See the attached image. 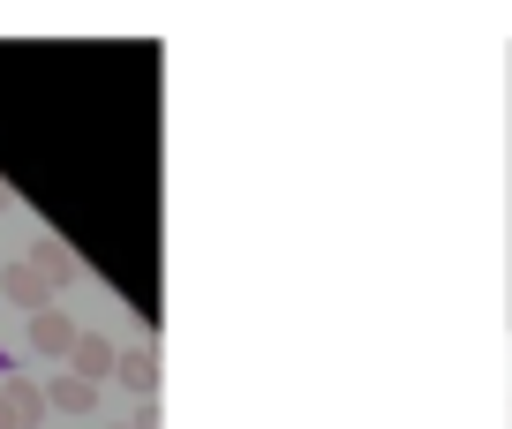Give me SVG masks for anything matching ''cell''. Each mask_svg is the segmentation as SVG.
<instances>
[{
  "instance_id": "10",
  "label": "cell",
  "mask_w": 512,
  "mask_h": 429,
  "mask_svg": "<svg viewBox=\"0 0 512 429\" xmlns=\"http://www.w3.org/2000/svg\"><path fill=\"white\" fill-rule=\"evenodd\" d=\"M113 429H128V422H113Z\"/></svg>"
},
{
  "instance_id": "7",
  "label": "cell",
  "mask_w": 512,
  "mask_h": 429,
  "mask_svg": "<svg viewBox=\"0 0 512 429\" xmlns=\"http://www.w3.org/2000/svg\"><path fill=\"white\" fill-rule=\"evenodd\" d=\"M128 429H159V407H151V399H136V422Z\"/></svg>"
},
{
  "instance_id": "1",
  "label": "cell",
  "mask_w": 512,
  "mask_h": 429,
  "mask_svg": "<svg viewBox=\"0 0 512 429\" xmlns=\"http://www.w3.org/2000/svg\"><path fill=\"white\" fill-rule=\"evenodd\" d=\"M0 302H16L23 317H38V309H53V286H46V279H38V271L16 256V264L0 271Z\"/></svg>"
},
{
  "instance_id": "5",
  "label": "cell",
  "mask_w": 512,
  "mask_h": 429,
  "mask_svg": "<svg viewBox=\"0 0 512 429\" xmlns=\"http://www.w3.org/2000/svg\"><path fill=\"white\" fill-rule=\"evenodd\" d=\"M23 264H31V271H38V279H46V286H53V294H61V286H76V256H68V249H61V241H38V249H31V256H23Z\"/></svg>"
},
{
  "instance_id": "9",
  "label": "cell",
  "mask_w": 512,
  "mask_h": 429,
  "mask_svg": "<svg viewBox=\"0 0 512 429\" xmlns=\"http://www.w3.org/2000/svg\"><path fill=\"white\" fill-rule=\"evenodd\" d=\"M0 211H8V181H0Z\"/></svg>"
},
{
  "instance_id": "4",
  "label": "cell",
  "mask_w": 512,
  "mask_h": 429,
  "mask_svg": "<svg viewBox=\"0 0 512 429\" xmlns=\"http://www.w3.org/2000/svg\"><path fill=\"white\" fill-rule=\"evenodd\" d=\"M31 347L53 354V362H68V347H76V324H68L61 309H38V317H31Z\"/></svg>"
},
{
  "instance_id": "8",
  "label": "cell",
  "mask_w": 512,
  "mask_h": 429,
  "mask_svg": "<svg viewBox=\"0 0 512 429\" xmlns=\"http://www.w3.org/2000/svg\"><path fill=\"white\" fill-rule=\"evenodd\" d=\"M0 429H23V422H16V407H8V392H0Z\"/></svg>"
},
{
  "instance_id": "6",
  "label": "cell",
  "mask_w": 512,
  "mask_h": 429,
  "mask_svg": "<svg viewBox=\"0 0 512 429\" xmlns=\"http://www.w3.org/2000/svg\"><path fill=\"white\" fill-rule=\"evenodd\" d=\"M46 407H61V414H91V407H98V384H83V377H68V369H61V377L46 384Z\"/></svg>"
},
{
  "instance_id": "3",
  "label": "cell",
  "mask_w": 512,
  "mask_h": 429,
  "mask_svg": "<svg viewBox=\"0 0 512 429\" xmlns=\"http://www.w3.org/2000/svg\"><path fill=\"white\" fill-rule=\"evenodd\" d=\"M113 377H121L136 399H151V392H159V354H151L144 339H136V347H121V354H113Z\"/></svg>"
},
{
  "instance_id": "2",
  "label": "cell",
  "mask_w": 512,
  "mask_h": 429,
  "mask_svg": "<svg viewBox=\"0 0 512 429\" xmlns=\"http://www.w3.org/2000/svg\"><path fill=\"white\" fill-rule=\"evenodd\" d=\"M113 339H98V332H76V347H68V377H83V384H98V377H113Z\"/></svg>"
}]
</instances>
